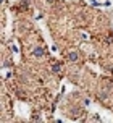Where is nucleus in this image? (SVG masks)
<instances>
[{
	"instance_id": "nucleus-1",
	"label": "nucleus",
	"mask_w": 113,
	"mask_h": 123,
	"mask_svg": "<svg viewBox=\"0 0 113 123\" xmlns=\"http://www.w3.org/2000/svg\"><path fill=\"white\" fill-rule=\"evenodd\" d=\"M32 54H34V57H37V58H42V57H44V49H42L40 45H37Z\"/></svg>"
},
{
	"instance_id": "nucleus-2",
	"label": "nucleus",
	"mask_w": 113,
	"mask_h": 123,
	"mask_svg": "<svg viewBox=\"0 0 113 123\" xmlns=\"http://www.w3.org/2000/svg\"><path fill=\"white\" fill-rule=\"evenodd\" d=\"M78 58H79V55H78L76 52H69V54H68V60L69 62H76Z\"/></svg>"
},
{
	"instance_id": "nucleus-3",
	"label": "nucleus",
	"mask_w": 113,
	"mask_h": 123,
	"mask_svg": "<svg viewBox=\"0 0 113 123\" xmlns=\"http://www.w3.org/2000/svg\"><path fill=\"white\" fill-rule=\"evenodd\" d=\"M60 70H62V67H60V65H58V63H55V65H53V67H52V71H53V73H58V71H60Z\"/></svg>"
}]
</instances>
